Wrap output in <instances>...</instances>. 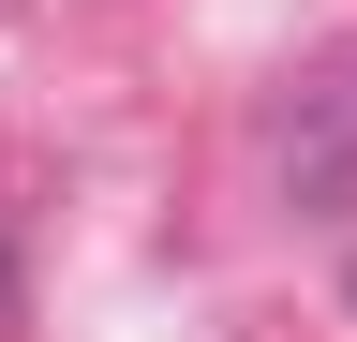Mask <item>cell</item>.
Masks as SVG:
<instances>
[{"label": "cell", "mask_w": 357, "mask_h": 342, "mask_svg": "<svg viewBox=\"0 0 357 342\" xmlns=\"http://www.w3.org/2000/svg\"><path fill=\"white\" fill-rule=\"evenodd\" d=\"M268 164H283L298 194H328V179H357V45L298 75V104L268 119Z\"/></svg>", "instance_id": "6da1fadb"}]
</instances>
